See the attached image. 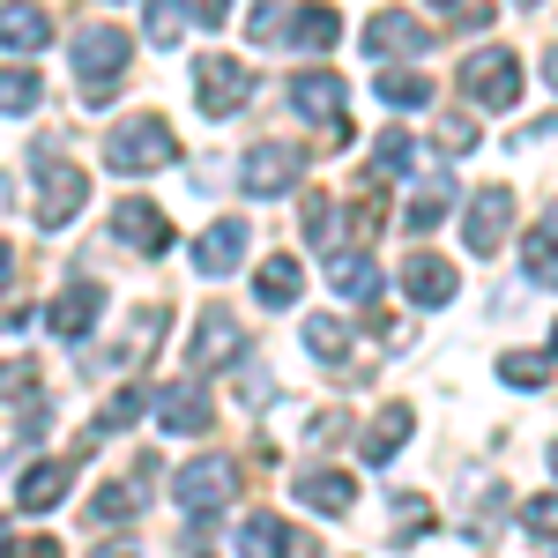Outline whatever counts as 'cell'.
I'll return each mask as SVG.
<instances>
[{"label":"cell","instance_id":"obj_37","mask_svg":"<svg viewBox=\"0 0 558 558\" xmlns=\"http://www.w3.org/2000/svg\"><path fill=\"white\" fill-rule=\"evenodd\" d=\"M521 521H529V536H558V492H536L521 507Z\"/></svg>","mask_w":558,"mask_h":558},{"label":"cell","instance_id":"obj_47","mask_svg":"<svg viewBox=\"0 0 558 558\" xmlns=\"http://www.w3.org/2000/svg\"><path fill=\"white\" fill-rule=\"evenodd\" d=\"M514 8H536V0H514Z\"/></svg>","mask_w":558,"mask_h":558},{"label":"cell","instance_id":"obj_14","mask_svg":"<svg viewBox=\"0 0 558 558\" xmlns=\"http://www.w3.org/2000/svg\"><path fill=\"white\" fill-rule=\"evenodd\" d=\"M97 313H105V291H97V283H68L60 299L45 305V320H52L60 343H83L89 328H97Z\"/></svg>","mask_w":558,"mask_h":558},{"label":"cell","instance_id":"obj_40","mask_svg":"<svg viewBox=\"0 0 558 558\" xmlns=\"http://www.w3.org/2000/svg\"><path fill=\"white\" fill-rule=\"evenodd\" d=\"M8 558H60L52 536H8Z\"/></svg>","mask_w":558,"mask_h":558},{"label":"cell","instance_id":"obj_32","mask_svg":"<svg viewBox=\"0 0 558 558\" xmlns=\"http://www.w3.org/2000/svg\"><path fill=\"white\" fill-rule=\"evenodd\" d=\"M521 268L558 291V231H529V239H521Z\"/></svg>","mask_w":558,"mask_h":558},{"label":"cell","instance_id":"obj_7","mask_svg":"<svg viewBox=\"0 0 558 558\" xmlns=\"http://www.w3.org/2000/svg\"><path fill=\"white\" fill-rule=\"evenodd\" d=\"M462 89H470L476 105L507 112V105L521 97V60L514 52H470V60H462Z\"/></svg>","mask_w":558,"mask_h":558},{"label":"cell","instance_id":"obj_10","mask_svg":"<svg viewBox=\"0 0 558 558\" xmlns=\"http://www.w3.org/2000/svg\"><path fill=\"white\" fill-rule=\"evenodd\" d=\"M507 223H514V186H484L470 202V223H462L470 254H499L507 246Z\"/></svg>","mask_w":558,"mask_h":558},{"label":"cell","instance_id":"obj_43","mask_svg":"<svg viewBox=\"0 0 558 558\" xmlns=\"http://www.w3.org/2000/svg\"><path fill=\"white\" fill-rule=\"evenodd\" d=\"M89 558H142V544H134V536H112V544H97Z\"/></svg>","mask_w":558,"mask_h":558},{"label":"cell","instance_id":"obj_26","mask_svg":"<svg viewBox=\"0 0 558 558\" xmlns=\"http://www.w3.org/2000/svg\"><path fill=\"white\" fill-rule=\"evenodd\" d=\"M357 447H365V462H395V454L410 447V410H402V402H387L380 417L365 425V439H357Z\"/></svg>","mask_w":558,"mask_h":558},{"label":"cell","instance_id":"obj_30","mask_svg":"<svg viewBox=\"0 0 558 558\" xmlns=\"http://www.w3.org/2000/svg\"><path fill=\"white\" fill-rule=\"evenodd\" d=\"M0 112H8V120H31V112H38V75H31V60H8V75H0Z\"/></svg>","mask_w":558,"mask_h":558},{"label":"cell","instance_id":"obj_21","mask_svg":"<svg viewBox=\"0 0 558 558\" xmlns=\"http://www.w3.org/2000/svg\"><path fill=\"white\" fill-rule=\"evenodd\" d=\"M45 38H52L45 8H31V0H8V8H0V45H8V60H31Z\"/></svg>","mask_w":558,"mask_h":558},{"label":"cell","instance_id":"obj_16","mask_svg":"<svg viewBox=\"0 0 558 558\" xmlns=\"http://www.w3.org/2000/svg\"><path fill=\"white\" fill-rule=\"evenodd\" d=\"M328 260V291H343V299H380V260L365 254V246H336Z\"/></svg>","mask_w":558,"mask_h":558},{"label":"cell","instance_id":"obj_34","mask_svg":"<svg viewBox=\"0 0 558 558\" xmlns=\"http://www.w3.org/2000/svg\"><path fill=\"white\" fill-rule=\"evenodd\" d=\"M447 202H454V179H432L425 194L410 202V231H432V223L447 216Z\"/></svg>","mask_w":558,"mask_h":558},{"label":"cell","instance_id":"obj_46","mask_svg":"<svg viewBox=\"0 0 558 558\" xmlns=\"http://www.w3.org/2000/svg\"><path fill=\"white\" fill-rule=\"evenodd\" d=\"M432 8H439V15H447V0H432Z\"/></svg>","mask_w":558,"mask_h":558},{"label":"cell","instance_id":"obj_39","mask_svg":"<svg viewBox=\"0 0 558 558\" xmlns=\"http://www.w3.org/2000/svg\"><path fill=\"white\" fill-rule=\"evenodd\" d=\"M439 149H447V157L476 149V128H470V120H447V128H439Z\"/></svg>","mask_w":558,"mask_h":558},{"label":"cell","instance_id":"obj_48","mask_svg":"<svg viewBox=\"0 0 558 558\" xmlns=\"http://www.w3.org/2000/svg\"><path fill=\"white\" fill-rule=\"evenodd\" d=\"M551 350H558V328H551Z\"/></svg>","mask_w":558,"mask_h":558},{"label":"cell","instance_id":"obj_12","mask_svg":"<svg viewBox=\"0 0 558 558\" xmlns=\"http://www.w3.org/2000/svg\"><path fill=\"white\" fill-rule=\"evenodd\" d=\"M305 551H313V544H305L291 521H276L268 507L239 521V558H305Z\"/></svg>","mask_w":558,"mask_h":558},{"label":"cell","instance_id":"obj_44","mask_svg":"<svg viewBox=\"0 0 558 558\" xmlns=\"http://www.w3.org/2000/svg\"><path fill=\"white\" fill-rule=\"evenodd\" d=\"M194 15H202V23L216 31V23H231V0H194Z\"/></svg>","mask_w":558,"mask_h":558},{"label":"cell","instance_id":"obj_6","mask_svg":"<svg viewBox=\"0 0 558 558\" xmlns=\"http://www.w3.org/2000/svg\"><path fill=\"white\" fill-rule=\"evenodd\" d=\"M299 172H305V149H291V142H254V149H246V179H239V186H246L254 202H268V194H291V186H299Z\"/></svg>","mask_w":558,"mask_h":558},{"label":"cell","instance_id":"obj_19","mask_svg":"<svg viewBox=\"0 0 558 558\" xmlns=\"http://www.w3.org/2000/svg\"><path fill=\"white\" fill-rule=\"evenodd\" d=\"M157 417H165V432H209V387L202 380L157 387Z\"/></svg>","mask_w":558,"mask_h":558},{"label":"cell","instance_id":"obj_18","mask_svg":"<svg viewBox=\"0 0 558 558\" xmlns=\"http://www.w3.org/2000/svg\"><path fill=\"white\" fill-rule=\"evenodd\" d=\"M402 291L417 305H447L462 291V276H454V260H439V254H410L402 260Z\"/></svg>","mask_w":558,"mask_h":558},{"label":"cell","instance_id":"obj_31","mask_svg":"<svg viewBox=\"0 0 558 558\" xmlns=\"http://www.w3.org/2000/svg\"><path fill=\"white\" fill-rule=\"evenodd\" d=\"M402 172H410V134L387 128L380 142H373V186H395Z\"/></svg>","mask_w":558,"mask_h":558},{"label":"cell","instance_id":"obj_11","mask_svg":"<svg viewBox=\"0 0 558 558\" xmlns=\"http://www.w3.org/2000/svg\"><path fill=\"white\" fill-rule=\"evenodd\" d=\"M112 231H120V246H134V254H172V216L157 209V202H120L112 209Z\"/></svg>","mask_w":558,"mask_h":558},{"label":"cell","instance_id":"obj_9","mask_svg":"<svg viewBox=\"0 0 558 558\" xmlns=\"http://www.w3.org/2000/svg\"><path fill=\"white\" fill-rule=\"evenodd\" d=\"M83 202H89V172H75V165H45V172H38V231L75 223Z\"/></svg>","mask_w":558,"mask_h":558},{"label":"cell","instance_id":"obj_1","mask_svg":"<svg viewBox=\"0 0 558 558\" xmlns=\"http://www.w3.org/2000/svg\"><path fill=\"white\" fill-rule=\"evenodd\" d=\"M179 157V134L157 120V112H142V120H120V128L105 134V165L112 172H128V179H142V172H165Z\"/></svg>","mask_w":558,"mask_h":558},{"label":"cell","instance_id":"obj_28","mask_svg":"<svg viewBox=\"0 0 558 558\" xmlns=\"http://www.w3.org/2000/svg\"><path fill=\"white\" fill-rule=\"evenodd\" d=\"M142 23H149V45H157V52H172V45L186 38V23H202V15H194V0H149Z\"/></svg>","mask_w":558,"mask_h":558},{"label":"cell","instance_id":"obj_22","mask_svg":"<svg viewBox=\"0 0 558 558\" xmlns=\"http://www.w3.org/2000/svg\"><path fill=\"white\" fill-rule=\"evenodd\" d=\"M291 492H299L313 514H350L357 507V484L343 470H305V476H291Z\"/></svg>","mask_w":558,"mask_h":558},{"label":"cell","instance_id":"obj_33","mask_svg":"<svg viewBox=\"0 0 558 558\" xmlns=\"http://www.w3.org/2000/svg\"><path fill=\"white\" fill-rule=\"evenodd\" d=\"M499 380L507 387H544L551 380V357H544V350H507V357H499Z\"/></svg>","mask_w":558,"mask_h":558},{"label":"cell","instance_id":"obj_4","mask_svg":"<svg viewBox=\"0 0 558 558\" xmlns=\"http://www.w3.org/2000/svg\"><path fill=\"white\" fill-rule=\"evenodd\" d=\"M231 492H239V470H231V462H216V454H202V462H186V470L172 476V499L194 521L223 514V507H231Z\"/></svg>","mask_w":558,"mask_h":558},{"label":"cell","instance_id":"obj_41","mask_svg":"<svg viewBox=\"0 0 558 558\" xmlns=\"http://www.w3.org/2000/svg\"><path fill=\"white\" fill-rule=\"evenodd\" d=\"M492 15H499V8H492V0H462V8H454V31H484V23H492Z\"/></svg>","mask_w":558,"mask_h":558},{"label":"cell","instance_id":"obj_24","mask_svg":"<svg viewBox=\"0 0 558 558\" xmlns=\"http://www.w3.org/2000/svg\"><path fill=\"white\" fill-rule=\"evenodd\" d=\"M336 38H343V15H336L328 0H305L299 15H291V45H299V52H328Z\"/></svg>","mask_w":558,"mask_h":558},{"label":"cell","instance_id":"obj_8","mask_svg":"<svg viewBox=\"0 0 558 558\" xmlns=\"http://www.w3.org/2000/svg\"><path fill=\"white\" fill-rule=\"evenodd\" d=\"M149 476H165L157 470V454H142L120 484H105V492H89V521H105V529H120V521H134L142 507H149Z\"/></svg>","mask_w":558,"mask_h":558},{"label":"cell","instance_id":"obj_35","mask_svg":"<svg viewBox=\"0 0 558 558\" xmlns=\"http://www.w3.org/2000/svg\"><path fill=\"white\" fill-rule=\"evenodd\" d=\"M142 410H149V395H142V387H120V395L105 402V417H97V432H128L134 417H142Z\"/></svg>","mask_w":558,"mask_h":558},{"label":"cell","instance_id":"obj_29","mask_svg":"<svg viewBox=\"0 0 558 558\" xmlns=\"http://www.w3.org/2000/svg\"><path fill=\"white\" fill-rule=\"evenodd\" d=\"M380 105H395V112L432 105V75H417V68H380Z\"/></svg>","mask_w":558,"mask_h":558},{"label":"cell","instance_id":"obj_45","mask_svg":"<svg viewBox=\"0 0 558 558\" xmlns=\"http://www.w3.org/2000/svg\"><path fill=\"white\" fill-rule=\"evenodd\" d=\"M544 83H551V89H558V45H551V60H544Z\"/></svg>","mask_w":558,"mask_h":558},{"label":"cell","instance_id":"obj_38","mask_svg":"<svg viewBox=\"0 0 558 558\" xmlns=\"http://www.w3.org/2000/svg\"><path fill=\"white\" fill-rule=\"evenodd\" d=\"M328 231H336V209H328V194H305V239L328 254Z\"/></svg>","mask_w":558,"mask_h":558},{"label":"cell","instance_id":"obj_25","mask_svg":"<svg viewBox=\"0 0 558 558\" xmlns=\"http://www.w3.org/2000/svg\"><path fill=\"white\" fill-rule=\"evenodd\" d=\"M305 350H313L320 365H343V373H365V365L350 357V328L336 320V313H313V320H305Z\"/></svg>","mask_w":558,"mask_h":558},{"label":"cell","instance_id":"obj_50","mask_svg":"<svg viewBox=\"0 0 558 558\" xmlns=\"http://www.w3.org/2000/svg\"><path fill=\"white\" fill-rule=\"evenodd\" d=\"M551 231H558V216H551Z\"/></svg>","mask_w":558,"mask_h":558},{"label":"cell","instance_id":"obj_49","mask_svg":"<svg viewBox=\"0 0 558 558\" xmlns=\"http://www.w3.org/2000/svg\"><path fill=\"white\" fill-rule=\"evenodd\" d=\"M551 462H558V447H551Z\"/></svg>","mask_w":558,"mask_h":558},{"label":"cell","instance_id":"obj_23","mask_svg":"<svg viewBox=\"0 0 558 558\" xmlns=\"http://www.w3.org/2000/svg\"><path fill=\"white\" fill-rule=\"evenodd\" d=\"M165 328H172V305H142V313L128 320V336H120V343L105 350L97 365H134L142 350H157V336H165Z\"/></svg>","mask_w":558,"mask_h":558},{"label":"cell","instance_id":"obj_2","mask_svg":"<svg viewBox=\"0 0 558 558\" xmlns=\"http://www.w3.org/2000/svg\"><path fill=\"white\" fill-rule=\"evenodd\" d=\"M128 52L134 38L120 23H83L75 31V75H83V97H112L120 75H128Z\"/></svg>","mask_w":558,"mask_h":558},{"label":"cell","instance_id":"obj_3","mask_svg":"<svg viewBox=\"0 0 558 558\" xmlns=\"http://www.w3.org/2000/svg\"><path fill=\"white\" fill-rule=\"evenodd\" d=\"M194 97H202V112H209V120H231V112L254 97V68H246V60H231V52H209V60L194 68Z\"/></svg>","mask_w":558,"mask_h":558},{"label":"cell","instance_id":"obj_15","mask_svg":"<svg viewBox=\"0 0 558 558\" xmlns=\"http://www.w3.org/2000/svg\"><path fill=\"white\" fill-rule=\"evenodd\" d=\"M291 105H299L313 128H328V120H343L350 89H343V75H328V68H305L299 83H291Z\"/></svg>","mask_w":558,"mask_h":558},{"label":"cell","instance_id":"obj_42","mask_svg":"<svg viewBox=\"0 0 558 558\" xmlns=\"http://www.w3.org/2000/svg\"><path fill=\"white\" fill-rule=\"evenodd\" d=\"M246 31H254V38H276V31H283V8H276V0H260L254 15H246Z\"/></svg>","mask_w":558,"mask_h":558},{"label":"cell","instance_id":"obj_36","mask_svg":"<svg viewBox=\"0 0 558 558\" xmlns=\"http://www.w3.org/2000/svg\"><path fill=\"white\" fill-rule=\"evenodd\" d=\"M432 529V499H395V544H417Z\"/></svg>","mask_w":558,"mask_h":558},{"label":"cell","instance_id":"obj_5","mask_svg":"<svg viewBox=\"0 0 558 558\" xmlns=\"http://www.w3.org/2000/svg\"><path fill=\"white\" fill-rule=\"evenodd\" d=\"M239 357H254V350H246V328H239V313L209 305V313L194 320V373H223V365H239Z\"/></svg>","mask_w":558,"mask_h":558},{"label":"cell","instance_id":"obj_51","mask_svg":"<svg viewBox=\"0 0 558 558\" xmlns=\"http://www.w3.org/2000/svg\"><path fill=\"white\" fill-rule=\"evenodd\" d=\"M551 558H558V551H551Z\"/></svg>","mask_w":558,"mask_h":558},{"label":"cell","instance_id":"obj_20","mask_svg":"<svg viewBox=\"0 0 558 558\" xmlns=\"http://www.w3.org/2000/svg\"><path fill=\"white\" fill-rule=\"evenodd\" d=\"M432 45V31L425 23H417V15H402V8H380V15H373V23H365V52H425Z\"/></svg>","mask_w":558,"mask_h":558},{"label":"cell","instance_id":"obj_27","mask_svg":"<svg viewBox=\"0 0 558 558\" xmlns=\"http://www.w3.org/2000/svg\"><path fill=\"white\" fill-rule=\"evenodd\" d=\"M299 283H305V268H299L291 254H268V260L254 268V291H260V305H291V299H299Z\"/></svg>","mask_w":558,"mask_h":558},{"label":"cell","instance_id":"obj_13","mask_svg":"<svg viewBox=\"0 0 558 558\" xmlns=\"http://www.w3.org/2000/svg\"><path fill=\"white\" fill-rule=\"evenodd\" d=\"M246 239H254V231H246V223H239V216H216L209 231H202V239H194V268H202V276H231V268H239V260H246Z\"/></svg>","mask_w":558,"mask_h":558},{"label":"cell","instance_id":"obj_17","mask_svg":"<svg viewBox=\"0 0 558 558\" xmlns=\"http://www.w3.org/2000/svg\"><path fill=\"white\" fill-rule=\"evenodd\" d=\"M68 484H75L68 462H31V470L15 476V507H23V514H52V507L68 499Z\"/></svg>","mask_w":558,"mask_h":558}]
</instances>
